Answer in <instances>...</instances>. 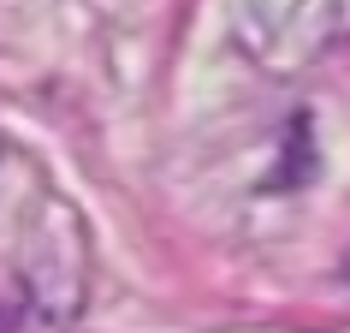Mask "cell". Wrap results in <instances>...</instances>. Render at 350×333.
<instances>
[{
	"label": "cell",
	"instance_id": "obj_1",
	"mask_svg": "<svg viewBox=\"0 0 350 333\" xmlns=\"http://www.w3.org/2000/svg\"><path fill=\"white\" fill-rule=\"evenodd\" d=\"M345 280H350V250H345Z\"/></svg>",
	"mask_w": 350,
	"mask_h": 333
}]
</instances>
